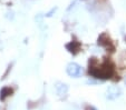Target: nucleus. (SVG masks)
Here are the masks:
<instances>
[{
	"instance_id": "nucleus-3",
	"label": "nucleus",
	"mask_w": 126,
	"mask_h": 110,
	"mask_svg": "<svg viewBox=\"0 0 126 110\" xmlns=\"http://www.w3.org/2000/svg\"><path fill=\"white\" fill-rule=\"evenodd\" d=\"M55 89H56V92H57V95L60 97V98L65 97L67 95V92H68V86H67L66 84H64V82H60V81L56 82Z\"/></svg>"
},
{
	"instance_id": "nucleus-2",
	"label": "nucleus",
	"mask_w": 126,
	"mask_h": 110,
	"mask_svg": "<svg viewBox=\"0 0 126 110\" xmlns=\"http://www.w3.org/2000/svg\"><path fill=\"white\" fill-rule=\"evenodd\" d=\"M122 96V90L117 86H110L106 90V98L108 100H115Z\"/></svg>"
},
{
	"instance_id": "nucleus-1",
	"label": "nucleus",
	"mask_w": 126,
	"mask_h": 110,
	"mask_svg": "<svg viewBox=\"0 0 126 110\" xmlns=\"http://www.w3.org/2000/svg\"><path fill=\"white\" fill-rule=\"evenodd\" d=\"M66 72L69 77L73 78H78V77L83 76L84 69L80 65L76 63V62H69L66 67Z\"/></svg>"
},
{
	"instance_id": "nucleus-4",
	"label": "nucleus",
	"mask_w": 126,
	"mask_h": 110,
	"mask_svg": "<svg viewBox=\"0 0 126 110\" xmlns=\"http://www.w3.org/2000/svg\"><path fill=\"white\" fill-rule=\"evenodd\" d=\"M125 84H126V77H125Z\"/></svg>"
}]
</instances>
